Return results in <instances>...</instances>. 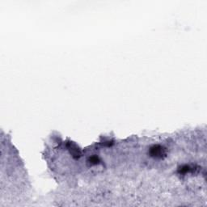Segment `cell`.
I'll use <instances>...</instances> for the list:
<instances>
[{
	"label": "cell",
	"instance_id": "cell-1",
	"mask_svg": "<svg viewBox=\"0 0 207 207\" xmlns=\"http://www.w3.org/2000/svg\"><path fill=\"white\" fill-rule=\"evenodd\" d=\"M151 153L153 156L162 157V155H164V149L163 147L157 146V147H154L153 148H151Z\"/></svg>",
	"mask_w": 207,
	"mask_h": 207
}]
</instances>
